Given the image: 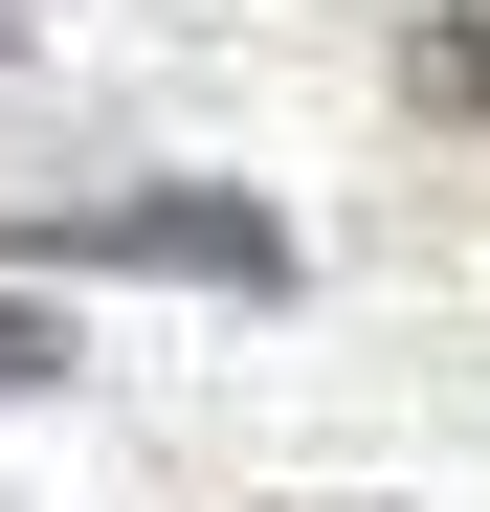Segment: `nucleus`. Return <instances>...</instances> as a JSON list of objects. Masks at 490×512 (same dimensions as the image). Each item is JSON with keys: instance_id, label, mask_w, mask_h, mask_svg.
I'll use <instances>...</instances> for the list:
<instances>
[{"instance_id": "obj_1", "label": "nucleus", "mask_w": 490, "mask_h": 512, "mask_svg": "<svg viewBox=\"0 0 490 512\" xmlns=\"http://www.w3.org/2000/svg\"><path fill=\"white\" fill-rule=\"evenodd\" d=\"M23 268H156V290H290V223L223 179H90V201H0Z\"/></svg>"}, {"instance_id": "obj_2", "label": "nucleus", "mask_w": 490, "mask_h": 512, "mask_svg": "<svg viewBox=\"0 0 490 512\" xmlns=\"http://www.w3.org/2000/svg\"><path fill=\"white\" fill-rule=\"evenodd\" d=\"M401 112H490V0H424V23H401Z\"/></svg>"}, {"instance_id": "obj_3", "label": "nucleus", "mask_w": 490, "mask_h": 512, "mask_svg": "<svg viewBox=\"0 0 490 512\" xmlns=\"http://www.w3.org/2000/svg\"><path fill=\"white\" fill-rule=\"evenodd\" d=\"M23 379H67V334H45V312H0V401H23Z\"/></svg>"}]
</instances>
